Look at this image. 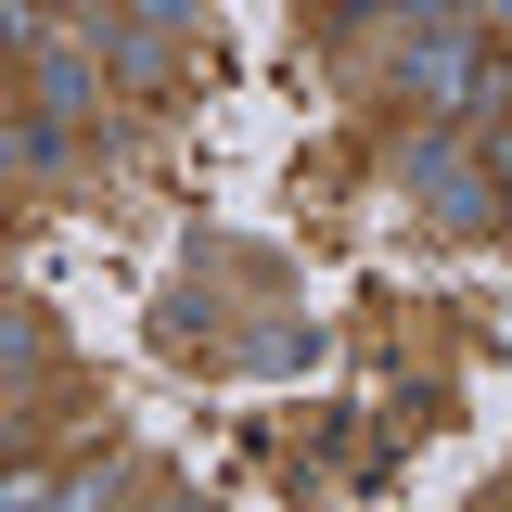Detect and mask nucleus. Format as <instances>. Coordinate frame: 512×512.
Listing matches in <instances>:
<instances>
[{
    "instance_id": "f257e3e1",
    "label": "nucleus",
    "mask_w": 512,
    "mask_h": 512,
    "mask_svg": "<svg viewBox=\"0 0 512 512\" xmlns=\"http://www.w3.org/2000/svg\"><path fill=\"white\" fill-rule=\"evenodd\" d=\"M410 192H423L436 218H461V231H487V218H500V192H487V167H474V141H461V128H423V141H410Z\"/></svg>"
},
{
    "instance_id": "f03ea898",
    "label": "nucleus",
    "mask_w": 512,
    "mask_h": 512,
    "mask_svg": "<svg viewBox=\"0 0 512 512\" xmlns=\"http://www.w3.org/2000/svg\"><path fill=\"white\" fill-rule=\"evenodd\" d=\"M39 64V116H90V52L77 39H52V52H26Z\"/></svg>"
},
{
    "instance_id": "7ed1b4c3",
    "label": "nucleus",
    "mask_w": 512,
    "mask_h": 512,
    "mask_svg": "<svg viewBox=\"0 0 512 512\" xmlns=\"http://www.w3.org/2000/svg\"><path fill=\"white\" fill-rule=\"evenodd\" d=\"M474 167H487V192H500V218H512V103H487V128H474Z\"/></svg>"
},
{
    "instance_id": "20e7f679",
    "label": "nucleus",
    "mask_w": 512,
    "mask_h": 512,
    "mask_svg": "<svg viewBox=\"0 0 512 512\" xmlns=\"http://www.w3.org/2000/svg\"><path fill=\"white\" fill-rule=\"evenodd\" d=\"M0 154H13V167H64V116H13Z\"/></svg>"
}]
</instances>
